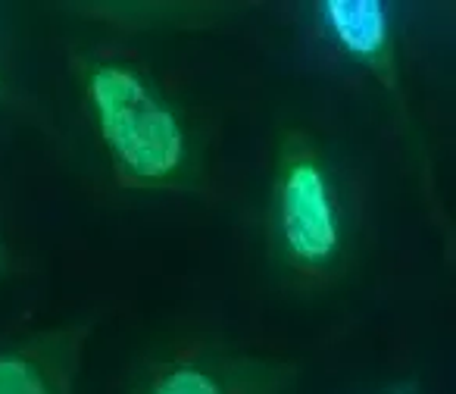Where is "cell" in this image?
<instances>
[{"label":"cell","mask_w":456,"mask_h":394,"mask_svg":"<svg viewBox=\"0 0 456 394\" xmlns=\"http://www.w3.org/2000/svg\"><path fill=\"white\" fill-rule=\"evenodd\" d=\"M319 41L335 51L350 70L369 76L381 91L400 94L397 20L381 0H319L313 4Z\"/></svg>","instance_id":"277c9868"},{"label":"cell","mask_w":456,"mask_h":394,"mask_svg":"<svg viewBox=\"0 0 456 394\" xmlns=\"http://www.w3.org/2000/svg\"><path fill=\"white\" fill-rule=\"evenodd\" d=\"M263 223L269 267L281 285L325 291L350 269L354 217L335 160L316 135L281 132L269 166Z\"/></svg>","instance_id":"7a4b0ae2"},{"label":"cell","mask_w":456,"mask_h":394,"mask_svg":"<svg viewBox=\"0 0 456 394\" xmlns=\"http://www.w3.org/2000/svg\"><path fill=\"white\" fill-rule=\"evenodd\" d=\"M88 338V323H66L0 341V394H76Z\"/></svg>","instance_id":"5b68a950"},{"label":"cell","mask_w":456,"mask_h":394,"mask_svg":"<svg viewBox=\"0 0 456 394\" xmlns=\"http://www.w3.org/2000/svg\"><path fill=\"white\" fill-rule=\"evenodd\" d=\"M291 369L219 341H182L147 357L128 394H285Z\"/></svg>","instance_id":"3957f363"},{"label":"cell","mask_w":456,"mask_h":394,"mask_svg":"<svg viewBox=\"0 0 456 394\" xmlns=\"http://www.w3.org/2000/svg\"><path fill=\"white\" fill-rule=\"evenodd\" d=\"M78 78L85 113L119 188L157 194L200 188L203 153L194 126L144 66L91 53Z\"/></svg>","instance_id":"6da1fadb"},{"label":"cell","mask_w":456,"mask_h":394,"mask_svg":"<svg viewBox=\"0 0 456 394\" xmlns=\"http://www.w3.org/2000/svg\"><path fill=\"white\" fill-rule=\"evenodd\" d=\"M385 394H419L416 388H410V385H397V388H391V391H385Z\"/></svg>","instance_id":"8992f818"},{"label":"cell","mask_w":456,"mask_h":394,"mask_svg":"<svg viewBox=\"0 0 456 394\" xmlns=\"http://www.w3.org/2000/svg\"><path fill=\"white\" fill-rule=\"evenodd\" d=\"M4 269H7V250H4V244H0V275H4Z\"/></svg>","instance_id":"52a82bcc"}]
</instances>
